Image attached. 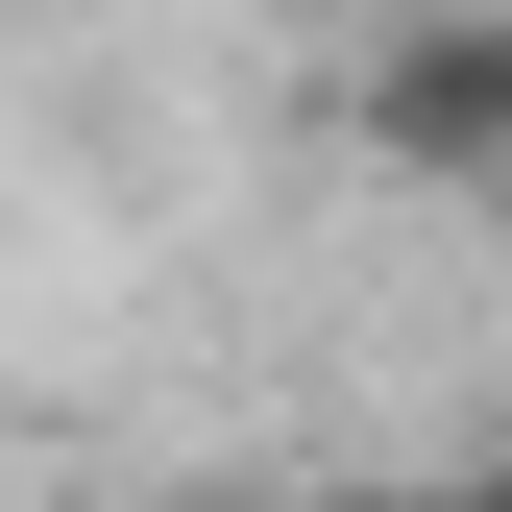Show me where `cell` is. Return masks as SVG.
Listing matches in <instances>:
<instances>
[{
    "instance_id": "1",
    "label": "cell",
    "mask_w": 512,
    "mask_h": 512,
    "mask_svg": "<svg viewBox=\"0 0 512 512\" xmlns=\"http://www.w3.org/2000/svg\"><path fill=\"white\" fill-rule=\"evenodd\" d=\"M342 122H366V171H415V196H488V171H512V25H488V0L391 25Z\"/></svg>"
},
{
    "instance_id": "2",
    "label": "cell",
    "mask_w": 512,
    "mask_h": 512,
    "mask_svg": "<svg viewBox=\"0 0 512 512\" xmlns=\"http://www.w3.org/2000/svg\"><path fill=\"white\" fill-rule=\"evenodd\" d=\"M317 512H512V488H317Z\"/></svg>"
},
{
    "instance_id": "3",
    "label": "cell",
    "mask_w": 512,
    "mask_h": 512,
    "mask_svg": "<svg viewBox=\"0 0 512 512\" xmlns=\"http://www.w3.org/2000/svg\"><path fill=\"white\" fill-rule=\"evenodd\" d=\"M196 512H293V488H196Z\"/></svg>"
}]
</instances>
